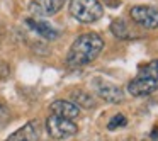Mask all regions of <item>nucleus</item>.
Listing matches in <instances>:
<instances>
[{
	"label": "nucleus",
	"mask_w": 158,
	"mask_h": 141,
	"mask_svg": "<svg viewBox=\"0 0 158 141\" xmlns=\"http://www.w3.org/2000/svg\"><path fill=\"white\" fill-rule=\"evenodd\" d=\"M104 49V41L95 32H85L78 36L73 41L68 55H66V65L70 68H82L85 65H90L100 51Z\"/></svg>",
	"instance_id": "f257e3e1"
},
{
	"label": "nucleus",
	"mask_w": 158,
	"mask_h": 141,
	"mask_svg": "<svg viewBox=\"0 0 158 141\" xmlns=\"http://www.w3.org/2000/svg\"><path fill=\"white\" fill-rule=\"evenodd\" d=\"M158 90V60L146 63L139 68L133 80L127 83V92L133 97H146Z\"/></svg>",
	"instance_id": "f03ea898"
},
{
	"label": "nucleus",
	"mask_w": 158,
	"mask_h": 141,
	"mask_svg": "<svg viewBox=\"0 0 158 141\" xmlns=\"http://www.w3.org/2000/svg\"><path fill=\"white\" fill-rule=\"evenodd\" d=\"M70 12L77 21L90 24V22L99 21L104 15V7L99 0H72Z\"/></svg>",
	"instance_id": "7ed1b4c3"
},
{
	"label": "nucleus",
	"mask_w": 158,
	"mask_h": 141,
	"mask_svg": "<svg viewBox=\"0 0 158 141\" xmlns=\"http://www.w3.org/2000/svg\"><path fill=\"white\" fill-rule=\"evenodd\" d=\"M46 131H48V134L53 139L61 141V139H68V138L75 136L78 127H77V124L72 119H65V117L51 114L46 119Z\"/></svg>",
	"instance_id": "20e7f679"
},
{
	"label": "nucleus",
	"mask_w": 158,
	"mask_h": 141,
	"mask_svg": "<svg viewBox=\"0 0 158 141\" xmlns=\"http://www.w3.org/2000/svg\"><path fill=\"white\" fill-rule=\"evenodd\" d=\"M92 89L95 92V95H99L102 100H106L109 104H119L124 100L123 90L117 85H114L112 82H109V80H104V78L97 77L92 82Z\"/></svg>",
	"instance_id": "39448f33"
},
{
	"label": "nucleus",
	"mask_w": 158,
	"mask_h": 141,
	"mask_svg": "<svg viewBox=\"0 0 158 141\" xmlns=\"http://www.w3.org/2000/svg\"><path fill=\"white\" fill-rule=\"evenodd\" d=\"M129 15L136 24L144 29H156L158 27V9L151 5H134L129 10Z\"/></svg>",
	"instance_id": "423d86ee"
},
{
	"label": "nucleus",
	"mask_w": 158,
	"mask_h": 141,
	"mask_svg": "<svg viewBox=\"0 0 158 141\" xmlns=\"http://www.w3.org/2000/svg\"><path fill=\"white\" fill-rule=\"evenodd\" d=\"M66 0H32L29 10L36 17H51L63 9Z\"/></svg>",
	"instance_id": "0eeeda50"
},
{
	"label": "nucleus",
	"mask_w": 158,
	"mask_h": 141,
	"mask_svg": "<svg viewBox=\"0 0 158 141\" xmlns=\"http://www.w3.org/2000/svg\"><path fill=\"white\" fill-rule=\"evenodd\" d=\"M51 114L60 117H65V119H77L80 116V107L75 102H70V100H55V102L49 106Z\"/></svg>",
	"instance_id": "6e6552de"
},
{
	"label": "nucleus",
	"mask_w": 158,
	"mask_h": 141,
	"mask_svg": "<svg viewBox=\"0 0 158 141\" xmlns=\"http://www.w3.org/2000/svg\"><path fill=\"white\" fill-rule=\"evenodd\" d=\"M26 24L29 26V27L32 29V31H36L41 38L48 39V41H53V39L58 38L60 32L56 31L55 27H53L51 24H48V22H43V21H38V19H27L26 21Z\"/></svg>",
	"instance_id": "1a4fd4ad"
},
{
	"label": "nucleus",
	"mask_w": 158,
	"mask_h": 141,
	"mask_svg": "<svg viewBox=\"0 0 158 141\" xmlns=\"http://www.w3.org/2000/svg\"><path fill=\"white\" fill-rule=\"evenodd\" d=\"M38 126L34 122H27L22 127H19L15 133H12L5 141H38Z\"/></svg>",
	"instance_id": "9d476101"
},
{
	"label": "nucleus",
	"mask_w": 158,
	"mask_h": 141,
	"mask_svg": "<svg viewBox=\"0 0 158 141\" xmlns=\"http://www.w3.org/2000/svg\"><path fill=\"white\" fill-rule=\"evenodd\" d=\"M72 99L78 107L82 106V107H87V109H92V107L95 106L92 95H90L89 92H83V90H75V92L72 93Z\"/></svg>",
	"instance_id": "9b49d317"
},
{
	"label": "nucleus",
	"mask_w": 158,
	"mask_h": 141,
	"mask_svg": "<svg viewBox=\"0 0 158 141\" xmlns=\"http://www.w3.org/2000/svg\"><path fill=\"white\" fill-rule=\"evenodd\" d=\"M110 31H112V34L116 36V38H119V39H129V29H127L126 24H124L123 19L114 21L112 24H110Z\"/></svg>",
	"instance_id": "f8f14e48"
},
{
	"label": "nucleus",
	"mask_w": 158,
	"mask_h": 141,
	"mask_svg": "<svg viewBox=\"0 0 158 141\" xmlns=\"http://www.w3.org/2000/svg\"><path fill=\"white\" fill-rule=\"evenodd\" d=\"M126 124H127L126 116H123V114H117V116H114L112 119L109 121V124H107V129L112 131V129H116V127H123V126H126Z\"/></svg>",
	"instance_id": "ddd939ff"
}]
</instances>
